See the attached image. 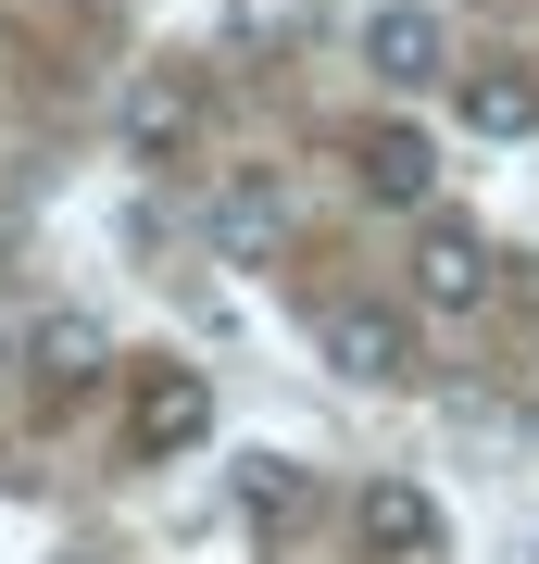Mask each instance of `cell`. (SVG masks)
Returning a JSON list of instances; mask_svg holds the SVG:
<instances>
[{"mask_svg":"<svg viewBox=\"0 0 539 564\" xmlns=\"http://www.w3.org/2000/svg\"><path fill=\"white\" fill-rule=\"evenodd\" d=\"M188 126H201V101H188V76H176V63L126 76V151H139V163H163V151L188 139Z\"/></svg>","mask_w":539,"mask_h":564,"instance_id":"cell-7","label":"cell"},{"mask_svg":"<svg viewBox=\"0 0 539 564\" xmlns=\"http://www.w3.org/2000/svg\"><path fill=\"white\" fill-rule=\"evenodd\" d=\"M239 502H251V514H301V502H314V477H301V464H277V452H263L251 477H239Z\"/></svg>","mask_w":539,"mask_h":564,"instance_id":"cell-11","label":"cell"},{"mask_svg":"<svg viewBox=\"0 0 539 564\" xmlns=\"http://www.w3.org/2000/svg\"><path fill=\"white\" fill-rule=\"evenodd\" d=\"M414 302L427 314H477L489 302V239L477 226H427L414 239Z\"/></svg>","mask_w":539,"mask_h":564,"instance_id":"cell-5","label":"cell"},{"mask_svg":"<svg viewBox=\"0 0 539 564\" xmlns=\"http://www.w3.org/2000/svg\"><path fill=\"white\" fill-rule=\"evenodd\" d=\"M214 440V377L201 364H151L139 377V452H201Z\"/></svg>","mask_w":539,"mask_h":564,"instance_id":"cell-4","label":"cell"},{"mask_svg":"<svg viewBox=\"0 0 539 564\" xmlns=\"http://www.w3.org/2000/svg\"><path fill=\"white\" fill-rule=\"evenodd\" d=\"M364 552L377 564H452V527H440V502L414 477H377L364 489Z\"/></svg>","mask_w":539,"mask_h":564,"instance_id":"cell-3","label":"cell"},{"mask_svg":"<svg viewBox=\"0 0 539 564\" xmlns=\"http://www.w3.org/2000/svg\"><path fill=\"white\" fill-rule=\"evenodd\" d=\"M13 364H25V339H13V326H0V377H13Z\"/></svg>","mask_w":539,"mask_h":564,"instance_id":"cell-12","label":"cell"},{"mask_svg":"<svg viewBox=\"0 0 539 564\" xmlns=\"http://www.w3.org/2000/svg\"><path fill=\"white\" fill-rule=\"evenodd\" d=\"M100 364H114V339H100V314H51L39 339H25V377H39V389H88Z\"/></svg>","mask_w":539,"mask_h":564,"instance_id":"cell-9","label":"cell"},{"mask_svg":"<svg viewBox=\"0 0 539 564\" xmlns=\"http://www.w3.org/2000/svg\"><path fill=\"white\" fill-rule=\"evenodd\" d=\"M277 239H289V188L277 176H226L214 188V251L226 263H277Z\"/></svg>","mask_w":539,"mask_h":564,"instance_id":"cell-6","label":"cell"},{"mask_svg":"<svg viewBox=\"0 0 539 564\" xmlns=\"http://www.w3.org/2000/svg\"><path fill=\"white\" fill-rule=\"evenodd\" d=\"M314 339H326V364H339L352 389H401V377H414V326H401L389 302H326Z\"/></svg>","mask_w":539,"mask_h":564,"instance_id":"cell-1","label":"cell"},{"mask_svg":"<svg viewBox=\"0 0 539 564\" xmlns=\"http://www.w3.org/2000/svg\"><path fill=\"white\" fill-rule=\"evenodd\" d=\"M452 113L477 126V139H527V126H539V76H527V63H477Z\"/></svg>","mask_w":539,"mask_h":564,"instance_id":"cell-8","label":"cell"},{"mask_svg":"<svg viewBox=\"0 0 539 564\" xmlns=\"http://www.w3.org/2000/svg\"><path fill=\"white\" fill-rule=\"evenodd\" d=\"M427 188H440V151H427L414 126H389V139L364 151V202H389V214H414Z\"/></svg>","mask_w":539,"mask_h":564,"instance_id":"cell-10","label":"cell"},{"mask_svg":"<svg viewBox=\"0 0 539 564\" xmlns=\"http://www.w3.org/2000/svg\"><path fill=\"white\" fill-rule=\"evenodd\" d=\"M364 63H377V88H440L452 25L427 13V0H377V13H364Z\"/></svg>","mask_w":539,"mask_h":564,"instance_id":"cell-2","label":"cell"}]
</instances>
